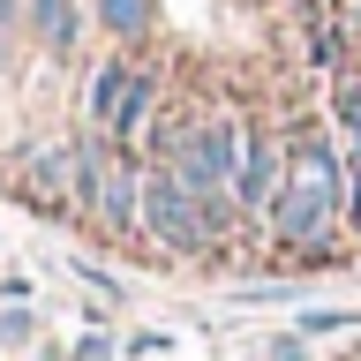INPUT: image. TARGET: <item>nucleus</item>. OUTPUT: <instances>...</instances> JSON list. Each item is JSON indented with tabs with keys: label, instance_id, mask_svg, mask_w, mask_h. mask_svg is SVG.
I'll use <instances>...</instances> for the list:
<instances>
[{
	"label": "nucleus",
	"instance_id": "nucleus-1",
	"mask_svg": "<svg viewBox=\"0 0 361 361\" xmlns=\"http://www.w3.org/2000/svg\"><path fill=\"white\" fill-rule=\"evenodd\" d=\"M338 219H346V158L324 128H301L286 143V188L271 203V248H286L301 264H331L338 256Z\"/></svg>",
	"mask_w": 361,
	"mask_h": 361
},
{
	"label": "nucleus",
	"instance_id": "nucleus-2",
	"mask_svg": "<svg viewBox=\"0 0 361 361\" xmlns=\"http://www.w3.org/2000/svg\"><path fill=\"white\" fill-rule=\"evenodd\" d=\"M135 233L158 248V256H211V226H203L196 188L173 173V166H143V219Z\"/></svg>",
	"mask_w": 361,
	"mask_h": 361
},
{
	"label": "nucleus",
	"instance_id": "nucleus-3",
	"mask_svg": "<svg viewBox=\"0 0 361 361\" xmlns=\"http://www.w3.org/2000/svg\"><path fill=\"white\" fill-rule=\"evenodd\" d=\"M241 143H248L241 121H196V128H180V143L158 158V166H173L196 196H211V188H233V173H241Z\"/></svg>",
	"mask_w": 361,
	"mask_h": 361
},
{
	"label": "nucleus",
	"instance_id": "nucleus-4",
	"mask_svg": "<svg viewBox=\"0 0 361 361\" xmlns=\"http://www.w3.org/2000/svg\"><path fill=\"white\" fill-rule=\"evenodd\" d=\"M151 68H135V61H106L98 75H90V98H83V113H90V128L98 135H135L143 121H151Z\"/></svg>",
	"mask_w": 361,
	"mask_h": 361
},
{
	"label": "nucleus",
	"instance_id": "nucleus-5",
	"mask_svg": "<svg viewBox=\"0 0 361 361\" xmlns=\"http://www.w3.org/2000/svg\"><path fill=\"white\" fill-rule=\"evenodd\" d=\"M279 188H286V143H279V135H264V128H248L241 173H233V203H241V219L264 226L271 203H279Z\"/></svg>",
	"mask_w": 361,
	"mask_h": 361
},
{
	"label": "nucleus",
	"instance_id": "nucleus-6",
	"mask_svg": "<svg viewBox=\"0 0 361 361\" xmlns=\"http://www.w3.org/2000/svg\"><path fill=\"white\" fill-rule=\"evenodd\" d=\"M90 219L106 226V233H135V219H143V166H135L128 151H106V166H98V196H90Z\"/></svg>",
	"mask_w": 361,
	"mask_h": 361
},
{
	"label": "nucleus",
	"instance_id": "nucleus-7",
	"mask_svg": "<svg viewBox=\"0 0 361 361\" xmlns=\"http://www.w3.org/2000/svg\"><path fill=\"white\" fill-rule=\"evenodd\" d=\"M90 16H98V30L121 45L135 38H151V23H158V0H90Z\"/></svg>",
	"mask_w": 361,
	"mask_h": 361
},
{
	"label": "nucleus",
	"instance_id": "nucleus-8",
	"mask_svg": "<svg viewBox=\"0 0 361 361\" xmlns=\"http://www.w3.org/2000/svg\"><path fill=\"white\" fill-rule=\"evenodd\" d=\"M331 135H346V166H361V68H338L331 83Z\"/></svg>",
	"mask_w": 361,
	"mask_h": 361
},
{
	"label": "nucleus",
	"instance_id": "nucleus-9",
	"mask_svg": "<svg viewBox=\"0 0 361 361\" xmlns=\"http://www.w3.org/2000/svg\"><path fill=\"white\" fill-rule=\"evenodd\" d=\"M30 30H38L53 53H75V38H83V8H75V0H30Z\"/></svg>",
	"mask_w": 361,
	"mask_h": 361
},
{
	"label": "nucleus",
	"instance_id": "nucleus-10",
	"mask_svg": "<svg viewBox=\"0 0 361 361\" xmlns=\"http://www.w3.org/2000/svg\"><path fill=\"white\" fill-rule=\"evenodd\" d=\"M0 338H8V346H30V338H38V316H30V309H8V316H0Z\"/></svg>",
	"mask_w": 361,
	"mask_h": 361
},
{
	"label": "nucleus",
	"instance_id": "nucleus-11",
	"mask_svg": "<svg viewBox=\"0 0 361 361\" xmlns=\"http://www.w3.org/2000/svg\"><path fill=\"white\" fill-rule=\"evenodd\" d=\"M30 271H0V301H8V309H30Z\"/></svg>",
	"mask_w": 361,
	"mask_h": 361
},
{
	"label": "nucleus",
	"instance_id": "nucleus-12",
	"mask_svg": "<svg viewBox=\"0 0 361 361\" xmlns=\"http://www.w3.org/2000/svg\"><path fill=\"white\" fill-rule=\"evenodd\" d=\"M264 361H309V338H301V331H293V338H271Z\"/></svg>",
	"mask_w": 361,
	"mask_h": 361
},
{
	"label": "nucleus",
	"instance_id": "nucleus-13",
	"mask_svg": "<svg viewBox=\"0 0 361 361\" xmlns=\"http://www.w3.org/2000/svg\"><path fill=\"white\" fill-rule=\"evenodd\" d=\"M75 361H113V338H106V331H90L83 346H75Z\"/></svg>",
	"mask_w": 361,
	"mask_h": 361
},
{
	"label": "nucleus",
	"instance_id": "nucleus-14",
	"mask_svg": "<svg viewBox=\"0 0 361 361\" xmlns=\"http://www.w3.org/2000/svg\"><path fill=\"white\" fill-rule=\"evenodd\" d=\"M233 293H241V301H293L286 279H279V286H233Z\"/></svg>",
	"mask_w": 361,
	"mask_h": 361
},
{
	"label": "nucleus",
	"instance_id": "nucleus-15",
	"mask_svg": "<svg viewBox=\"0 0 361 361\" xmlns=\"http://www.w3.org/2000/svg\"><path fill=\"white\" fill-rule=\"evenodd\" d=\"M16 23H30V0H0V38H8Z\"/></svg>",
	"mask_w": 361,
	"mask_h": 361
},
{
	"label": "nucleus",
	"instance_id": "nucleus-16",
	"mask_svg": "<svg viewBox=\"0 0 361 361\" xmlns=\"http://www.w3.org/2000/svg\"><path fill=\"white\" fill-rule=\"evenodd\" d=\"M338 23H346V38H361V0H354V8H346Z\"/></svg>",
	"mask_w": 361,
	"mask_h": 361
},
{
	"label": "nucleus",
	"instance_id": "nucleus-17",
	"mask_svg": "<svg viewBox=\"0 0 361 361\" xmlns=\"http://www.w3.org/2000/svg\"><path fill=\"white\" fill-rule=\"evenodd\" d=\"M0 53H8V38H0Z\"/></svg>",
	"mask_w": 361,
	"mask_h": 361
},
{
	"label": "nucleus",
	"instance_id": "nucleus-18",
	"mask_svg": "<svg viewBox=\"0 0 361 361\" xmlns=\"http://www.w3.org/2000/svg\"><path fill=\"white\" fill-rule=\"evenodd\" d=\"M354 361H361V346H354Z\"/></svg>",
	"mask_w": 361,
	"mask_h": 361
}]
</instances>
